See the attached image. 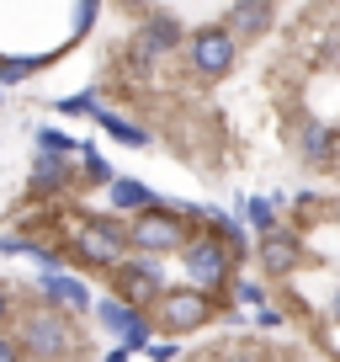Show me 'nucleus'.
<instances>
[{"mask_svg": "<svg viewBox=\"0 0 340 362\" xmlns=\"http://www.w3.org/2000/svg\"><path fill=\"white\" fill-rule=\"evenodd\" d=\"M298 155L308 170H335L340 165V134L329 123H303L298 128Z\"/></svg>", "mask_w": 340, "mask_h": 362, "instance_id": "9b49d317", "label": "nucleus"}, {"mask_svg": "<svg viewBox=\"0 0 340 362\" xmlns=\"http://www.w3.org/2000/svg\"><path fill=\"white\" fill-rule=\"evenodd\" d=\"M144 357L149 362H176V357H181V341H149Z\"/></svg>", "mask_w": 340, "mask_h": 362, "instance_id": "393cba45", "label": "nucleus"}, {"mask_svg": "<svg viewBox=\"0 0 340 362\" xmlns=\"http://www.w3.org/2000/svg\"><path fill=\"white\" fill-rule=\"evenodd\" d=\"M37 155H80V144L64 134V128H37Z\"/></svg>", "mask_w": 340, "mask_h": 362, "instance_id": "aec40b11", "label": "nucleus"}, {"mask_svg": "<svg viewBox=\"0 0 340 362\" xmlns=\"http://www.w3.org/2000/svg\"><path fill=\"white\" fill-rule=\"evenodd\" d=\"M224 362H255V357H245V351H234V357H224Z\"/></svg>", "mask_w": 340, "mask_h": 362, "instance_id": "c756f323", "label": "nucleus"}, {"mask_svg": "<svg viewBox=\"0 0 340 362\" xmlns=\"http://www.w3.org/2000/svg\"><path fill=\"white\" fill-rule=\"evenodd\" d=\"M202 229L213 240H224L229 250H234V261H250L255 256V245H250V235H245V224H239L234 214H224V208H207V218H202Z\"/></svg>", "mask_w": 340, "mask_h": 362, "instance_id": "dca6fc26", "label": "nucleus"}, {"mask_svg": "<svg viewBox=\"0 0 340 362\" xmlns=\"http://www.w3.org/2000/svg\"><path fill=\"white\" fill-rule=\"evenodd\" d=\"M234 250L224 245V240H213L202 229V235H192V245L181 250V272H186V288H197V293L218 298L229 293V283H234Z\"/></svg>", "mask_w": 340, "mask_h": 362, "instance_id": "7ed1b4c3", "label": "nucleus"}, {"mask_svg": "<svg viewBox=\"0 0 340 362\" xmlns=\"http://www.w3.org/2000/svg\"><path fill=\"white\" fill-rule=\"evenodd\" d=\"M75 181H80V170L69 165L64 155H37L32 170H27V197H37V203H59Z\"/></svg>", "mask_w": 340, "mask_h": 362, "instance_id": "9d476101", "label": "nucleus"}, {"mask_svg": "<svg viewBox=\"0 0 340 362\" xmlns=\"http://www.w3.org/2000/svg\"><path fill=\"white\" fill-rule=\"evenodd\" d=\"M138 54L144 59H165L170 48H186V33H181V22H176V16H165V11H154L144 22V33H138Z\"/></svg>", "mask_w": 340, "mask_h": 362, "instance_id": "f8f14e48", "label": "nucleus"}, {"mask_svg": "<svg viewBox=\"0 0 340 362\" xmlns=\"http://www.w3.org/2000/svg\"><path fill=\"white\" fill-rule=\"evenodd\" d=\"M107 208H112V214H149V208H165V197H154L144 187V181H128V176H117L112 187H107Z\"/></svg>", "mask_w": 340, "mask_h": 362, "instance_id": "2eb2a0df", "label": "nucleus"}, {"mask_svg": "<svg viewBox=\"0 0 340 362\" xmlns=\"http://www.w3.org/2000/svg\"><path fill=\"white\" fill-rule=\"evenodd\" d=\"M37 69V59H6L0 64V86H16V80H27Z\"/></svg>", "mask_w": 340, "mask_h": 362, "instance_id": "4be33fe9", "label": "nucleus"}, {"mask_svg": "<svg viewBox=\"0 0 340 362\" xmlns=\"http://www.w3.org/2000/svg\"><path fill=\"white\" fill-rule=\"evenodd\" d=\"M329 320L340 325V288H335V298H329Z\"/></svg>", "mask_w": 340, "mask_h": 362, "instance_id": "c85d7f7f", "label": "nucleus"}, {"mask_svg": "<svg viewBox=\"0 0 340 362\" xmlns=\"http://www.w3.org/2000/svg\"><path fill=\"white\" fill-rule=\"evenodd\" d=\"M0 362H27V357H22V341H16V330H0Z\"/></svg>", "mask_w": 340, "mask_h": 362, "instance_id": "a878e982", "label": "nucleus"}, {"mask_svg": "<svg viewBox=\"0 0 340 362\" xmlns=\"http://www.w3.org/2000/svg\"><path fill=\"white\" fill-rule=\"evenodd\" d=\"M282 325H287V309H277V304L255 309V330H282Z\"/></svg>", "mask_w": 340, "mask_h": 362, "instance_id": "5701e85b", "label": "nucleus"}, {"mask_svg": "<svg viewBox=\"0 0 340 362\" xmlns=\"http://www.w3.org/2000/svg\"><path fill=\"white\" fill-rule=\"evenodd\" d=\"M282 203H287L282 192H277V197H250V203H245V218L261 229V235H272V229L282 224V218H277V208H282Z\"/></svg>", "mask_w": 340, "mask_h": 362, "instance_id": "6ab92c4d", "label": "nucleus"}, {"mask_svg": "<svg viewBox=\"0 0 340 362\" xmlns=\"http://www.w3.org/2000/svg\"><path fill=\"white\" fill-rule=\"evenodd\" d=\"M123 6H149V0H123Z\"/></svg>", "mask_w": 340, "mask_h": 362, "instance_id": "7c9ffc66", "label": "nucleus"}, {"mask_svg": "<svg viewBox=\"0 0 340 362\" xmlns=\"http://www.w3.org/2000/svg\"><path fill=\"white\" fill-rule=\"evenodd\" d=\"M224 27L239 37V43H250V37H261L266 27H272V0H229L224 11Z\"/></svg>", "mask_w": 340, "mask_h": 362, "instance_id": "ddd939ff", "label": "nucleus"}, {"mask_svg": "<svg viewBox=\"0 0 340 362\" xmlns=\"http://www.w3.org/2000/svg\"><path fill=\"white\" fill-rule=\"evenodd\" d=\"M128 245H133V256H181L192 245V224L181 214L149 208V214L128 218Z\"/></svg>", "mask_w": 340, "mask_h": 362, "instance_id": "20e7f679", "label": "nucleus"}, {"mask_svg": "<svg viewBox=\"0 0 340 362\" xmlns=\"http://www.w3.org/2000/svg\"><path fill=\"white\" fill-rule=\"evenodd\" d=\"M303 235H298L293 224H277L272 235H261L255 240V261H261V272L266 277H293L298 267H303Z\"/></svg>", "mask_w": 340, "mask_h": 362, "instance_id": "6e6552de", "label": "nucleus"}, {"mask_svg": "<svg viewBox=\"0 0 340 362\" xmlns=\"http://www.w3.org/2000/svg\"><path fill=\"white\" fill-rule=\"evenodd\" d=\"M11 330H16V341H22L27 362H85V351H91V341L75 325V315L43 304V298H32V304L16 315Z\"/></svg>", "mask_w": 340, "mask_h": 362, "instance_id": "f257e3e1", "label": "nucleus"}, {"mask_svg": "<svg viewBox=\"0 0 340 362\" xmlns=\"http://www.w3.org/2000/svg\"><path fill=\"white\" fill-rule=\"evenodd\" d=\"M37 293H43V304H54V309H64V315H96V293L85 283H80L75 272H64V267H54V272H43L37 277Z\"/></svg>", "mask_w": 340, "mask_h": 362, "instance_id": "1a4fd4ad", "label": "nucleus"}, {"mask_svg": "<svg viewBox=\"0 0 340 362\" xmlns=\"http://www.w3.org/2000/svg\"><path fill=\"white\" fill-rule=\"evenodd\" d=\"M335 218H340V208H335Z\"/></svg>", "mask_w": 340, "mask_h": 362, "instance_id": "473e14b6", "label": "nucleus"}, {"mask_svg": "<svg viewBox=\"0 0 340 362\" xmlns=\"http://www.w3.org/2000/svg\"><path fill=\"white\" fill-rule=\"evenodd\" d=\"M335 43H340V16H335Z\"/></svg>", "mask_w": 340, "mask_h": 362, "instance_id": "2f4dec72", "label": "nucleus"}, {"mask_svg": "<svg viewBox=\"0 0 340 362\" xmlns=\"http://www.w3.org/2000/svg\"><path fill=\"white\" fill-rule=\"evenodd\" d=\"M107 283H112V298H123L128 309H144L149 315L165 298V267H159V256H128Z\"/></svg>", "mask_w": 340, "mask_h": 362, "instance_id": "423d86ee", "label": "nucleus"}, {"mask_svg": "<svg viewBox=\"0 0 340 362\" xmlns=\"http://www.w3.org/2000/svg\"><path fill=\"white\" fill-rule=\"evenodd\" d=\"M229 288H234V298H239V304L250 309V315H255L261 304H272V298H266V288H261V283H250V277H234Z\"/></svg>", "mask_w": 340, "mask_h": 362, "instance_id": "412c9836", "label": "nucleus"}, {"mask_svg": "<svg viewBox=\"0 0 340 362\" xmlns=\"http://www.w3.org/2000/svg\"><path fill=\"white\" fill-rule=\"evenodd\" d=\"M96 123L107 128V139H117V144H128V149H149V144H154V139H149V128H138L133 117H123V112H107V107H102V112H96Z\"/></svg>", "mask_w": 340, "mask_h": 362, "instance_id": "f3484780", "label": "nucleus"}, {"mask_svg": "<svg viewBox=\"0 0 340 362\" xmlns=\"http://www.w3.org/2000/svg\"><path fill=\"white\" fill-rule=\"evenodd\" d=\"M91 16H96V0H80V27H91Z\"/></svg>", "mask_w": 340, "mask_h": 362, "instance_id": "cd10ccee", "label": "nucleus"}, {"mask_svg": "<svg viewBox=\"0 0 340 362\" xmlns=\"http://www.w3.org/2000/svg\"><path fill=\"white\" fill-rule=\"evenodd\" d=\"M16 315H22V298H16V293H11V288H6V283H0V330L11 325V320H16Z\"/></svg>", "mask_w": 340, "mask_h": 362, "instance_id": "b1692460", "label": "nucleus"}, {"mask_svg": "<svg viewBox=\"0 0 340 362\" xmlns=\"http://www.w3.org/2000/svg\"><path fill=\"white\" fill-rule=\"evenodd\" d=\"M128 357H133V351H128V346H123V341H117V346H112V351H107V357H102V362H128Z\"/></svg>", "mask_w": 340, "mask_h": 362, "instance_id": "bb28decb", "label": "nucleus"}, {"mask_svg": "<svg viewBox=\"0 0 340 362\" xmlns=\"http://www.w3.org/2000/svg\"><path fill=\"white\" fill-rule=\"evenodd\" d=\"M234 59H239V37L229 33L224 22L218 27H197V33L186 37V64H192L202 80H224L229 69H234Z\"/></svg>", "mask_w": 340, "mask_h": 362, "instance_id": "0eeeda50", "label": "nucleus"}, {"mask_svg": "<svg viewBox=\"0 0 340 362\" xmlns=\"http://www.w3.org/2000/svg\"><path fill=\"white\" fill-rule=\"evenodd\" d=\"M64 250H69V261H80V267H91V272H107V277H112V272L133 256L123 218L91 214V208H80V218H75V229H69Z\"/></svg>", "mask_w": 340, "mask_h": 362, "instance_id": "f03ea898", "label": "nucleus"}, {"mask_svg": "<svg viewBox=\"0 0 340 362\" xmlns=\"http://www.w3.org/2000/svg\"><path fill=\"white\" fill-rule=\"evenodd\" d=\"M96 325H102V330H107L112 341H128L133 330L154 325V320H149L144 309H128L123 298H102V304H96Z\"/></svg>", "mask_w": 340, "mask_h": 362, "instance_id": "4468645a", "label": "nucleus"}, {"mask_svg": "<svg viewBox=\"0 0 340 362\" xmlns=\"http://www.w3.org/2000/svg\"><path fill=\"white\" fill-rule=\"evenodd\" d=\"M149 320H154L159 336H192V330L213 325L218 320V298L197 293V288H165V298H159L154 309H149Z\"/></svg>", "mask_w": 340, "mask_h": 362, "instance_id": "39448f33", "label": "nucleus"}, {"mask_svg": "<svg viewBox=\"0 0 340 362\" xmlns=\"http://www.w3.org/2000/svg\"><path fill=\"white\" fill-rule=\"evenodd\" d=\"M80 165H85V170H80V181H85V187H112V181H117V170L96 155V144H80Z\"/></svg>", "mask_w": 340, "mask_h": 362, "instance_id": "a211bd4d", "label": "nucleus"}]
</instances>
